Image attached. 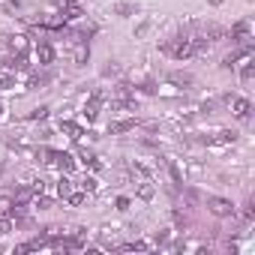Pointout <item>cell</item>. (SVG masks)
<instances>
[{"instance_id":"cell-1","label":"cell","mask_w":255,"mask_h":255,"mask_svg":"<svg viewBox=\"0 0 255 255\" xmlns=\"http://www.w3.org/2000/svg\"><path fill=\"white\" fill-rule=\"evenodd\" d=\"M207 210L216 216V219H228V216H234V204L228 201V198H207Z\"/></svg>"},{"instance_id":"cell-2","label":"cell","mask_w":255,"mask_h":255,"mask_svg":"<svg viewBox=\"0 0 255 255\" xmlns=\"http://www.w3.org/2000/svg\"><path fill=\"white\" fill-rule=\"evenodd\" d=\"M225 102L231 105L234 117H240V120H246V117H249V111H252V102H249L246 96H225Z\"/></svg>"},{"instance_id":"cell-3","label":"cell","mask_w":255,"mask_h":255,"mask_svg":"<svg viewBox=\"0 0 255 255\" xmlns=\"http://www.w3.org/2000/svg\"><path fill=\"white\" fill-rule=\"evenodd\" d=\"M249 36H252V21H249V18H240V21L231 27V39H234V42H246Z\"/></svg>"},{"instance_id":"cell-4","label":"cell","mask_w":255,"mask_h":255,"mask_svg":"<svg viewBox=\"0 0 255 255\" xmlns=\"http://www.w3.org/2000/svg\"><path fill=\"white\" fill-rule=\"evenodd\" d=\"M57 6H60V12H63V15H60L63 21H75V18H81V6L75 3V0H60Z\"/></svg>"},{"instance_id":"cell-5","label":"cell","mask_w":255,"mask_h":255,"mask_svg":"<svg viewBox=\"0 0 255 255\" xmlns=\"http://www.w3.org/2000/svg\"><path fill=\"white\" fill-rule=\"evenodd\" d=\"M36 63L39 66H51L54 63V48L48 42H36Z\"/></svg>"},{"instance_id":"cell-6","label":"cell","mask_w":255,"mask_h":255,"mask_svg":"<svg viewBox=\"0 0 255 255\" xmlns=\"http://www.w3.org/2000/svg\"><path fill=\"white\" fill-rule=\"evenodd\" d=\"M72 60H75V66H84L87 60H90V45L81 39V42H75V51H72Z\"/></svg>"},{"instance_id":"cell-7","label":"cell","mask_w":255,"mask_h":255,"mask_svg":"<svg viewBox=\"0 0 255 255\" xmlns=\"http://www.w3.org/2000/svg\"><path fill=\"white\" fill-rule=\"evenodd\" d=\"M51 162H57V168H60L63 174H72V171H75V159H72L69 153H57V150H54V159H51Z\"/></svg>"},{"instance_id":"cell-8","label":"cell","mask_w":255,"mask_h":255,"mask_svg":"<svg viewBox=\"0 0 255 255\" xmlns=\"http://www.w3.org/2000/svg\"><path fill=\"white\" fill-rule=\"evenodd\" d=\"M132 129H135V120H132V117H129V120H117V123L108 126L111 135H123V132H132Z\"/></svg>"},{"instance_id":"cell-9","label":"cell","mask_w":255,"mask_h":255,"mask_svg":"<svg viewBox=\"0 0 255 255\" xmlns=\"http://www.w3.org/2000/svg\"><path fill=\"white\" fill-rule=\"evenodd\" d=\"M60 132H63V135H69L72 141H78V138L84 135V132H81V126H78V123H72V120H60Z\"/></svg>"},{"instance_id":"cell-10","label":"cell","mask_w":255,"mask_h":255,"mask_svg":"<svg viewBox=\"0 0 255 255\" xmlns=\"http://www.w3.org/2000/svg\"><path fill=\"white\" fill-rule=\"evenodd\" d=\"M12 87H15V69L3 66L0 69V90H12Z\"/></svg>"},{"instance_id":"cell-11","label":"cell","mask_w":255,"mask_h":255,"mask_svg":"<svg viewBox=\"0 0 255 255\" xmlns=\"http://www.w3.org/2000/svg\"><path fill=\"white\" fill-rule=\"evenodd\" d=\"M6 39V45L15 51V54H24L27 51V36H3Z\"/></svg>"},{"instance_id":"cell-12","label":"cell","mask_w":255,"mask_h":255,"mask_svg":"<svg viewBox=\"0 0 255 255\" xmlns=\"http://www.w3.org/2000/svg\"><path fill=\"white\" fill-rule=\"evenodd\" d=\"M15 210V198L12 195H0V216H12Z\"/></svg>"},{"instance_id":"cell-13","label":"cell","mask_w":255,"mask_h":255,"mask_svg":"<svg viewBox=\"0 0 255 255\" xmlns=\"http://www.w3.org/2000/svg\"><path fill=\"white\" fill-rule=\"evenodd\" d=\"M168 81L177 84V87H189V84H192V75H189V72H171Z\"/></svg>"},{"instance_id":"cell-14","label":"cell","mask_w":255,"mask_h":255,"mask_svg":"<svg viewBox=\"0 0 255 255\" xmlns=\"http://www.w3.org/2000/svg\"><path fill=\"white\" fill-rule=\"evenodd\" d=\"M96 189H99V180L90 177V174H84V177H81V192H84V195H93Z\"/></svg>"},{"instance_id":"cell-15","label":"cell","mask_w":255,"mask_h":255,"mask_svg":"<svg viewBox=\"0 0 255 255\" xmlns=\"http://www.w3.org/2000/svg\"><path fill=\"white\" fill-rule=\"evenodd\" d=\"M33 207H39V210H51V207H54V198H48L45 192H36V198H33Z\"/></svg>"},{"instance_id":"cell-16","label":"cell","mask_w":255,"mask_h":255,"mask_svg":"<svg viewBox=\"0 0 255 255\" xmlns=\"http://www.w3.org/2000/svg\"><path fill=\"white\" fill-rule=\"evenodd\" d=\"M78 159H81L84 165H90V168H99V159H96V156H93L90 150H84V147L78 150Z\"/></svg>"},{"instance_id":"cell-17","label":"cell","mask_w":255,"mask_h":255,"mask_svg":"<svg viewBox=\"0 0 255 255\" xmlns=\"http://www.w3.org/2000/svg\"><path fill=\"white\" fill-rule=\"evenodd\" d=\"M63 198H66V204H69V207H78V204H84V192H81V189H78V192L72 189V192H66Z\"/></svg>"},{"instance_id":"cell-18","label":"cell","mask_w":255,"mask_h":255,"mask_svg":"<svg viewBox=\"0 0 255 255\" xmlns=\"http://www.w3.org/2000/svg\"><path fill=\"white\" fill-rule=\"evenodd\" d=\"M114 12H117V15H135V12H138V6H135V3H117V6H114Z\"/></svg>"},{"instance_id":"cell-19","label":"cell","mask_w":255,"mask_h":255,"mask_svg":"<svg viewBox=\"0 0 255 255\" xmlns=\"http://www.w3.org/2000/svg\"><path fill=\"white\" fill-rule=\"evenodd\" d=\"M120 249H126V252H135V249H138V252H141V249H150V243H144V240H132V243H123Z\"/></svg>"},{"instance_id":"cell-20","label":"cell","mask_w":255,"mask_h":255,"mask_svg":"<svg viewBox=\"0 0 255 255\" xmlns=\"http://www.w3.org/2000/svg\"><path fill=\"white\" fill-rule=\"evenodd\" d=\"M138 198H141V201H150V198H153V183H141V186H138Z\"/></svg>"},{"instance_id":"cell-21","label":"cell","mask_w":255,"mask_h":255,"mask_svg":"<svg viewBox=\"0 0 255 255\" xmlns=\"http://www.w3.org/2000/svg\"><path fill=\"white\" fill-rule=\"evenodd\" d=\"M252 75H255V63H243L240 78H243V81H252Z\"/></svg>"},{"instance_id":"cell-22","label":"cell","mask_w":255,"mask_h":255,"mask_svg":"<svg viewBox=\"0 0 255 255\" xmlns=\"http://www.w3.org/2000/svg\"><path fill=\"white\" fill-rule=\"evenodd\" d=\"M57 192H60V195H66V192H72V180H69L66 174H63V177H60V183H57Z\"/></svg>"},{"instance_id":"cell-23","label":"cell","mask_w":255,"mask_h":255,"mask_svg":"<svg viewBox=\"0 0 255 255\" xmlns=\"http://www.w3.org/2000/svg\"><path fill=\"white\" fill-rule=\"evenodd\" d=\"M168 171H171V180H174V183H177V186H183V174H180V168H177V165H174V162H171V165H168Z\"/></svg>"},{"instance_id":"cell-24","label":"cell","mask_w":255,"mask_h":255,"mask_svg":"<svg viewBox=\"0 0 255 255\" xmlns=\"http://www.w3.org/2000/svg\"><path fill=\"white\" fill-rule=\"evenodd\" d=\"M12 231V219L9 216H0V234H9Z\"/></svg>"},{"instance_id":"cell-25","label":"cell","mask_w":255,"mask_h":255,"mask_svg":"<svg viewBox=\"0 0 255 255\" xmlns=\"http://www.w3.org/2000/svg\"><path fill=\"white\" fill-rule=\"evenodd\" d=\"M45 114H48V108H45V105H42V108H33V111H30V120H42Z\"/></svg>"},{"instance_id":"cell-26","label":"cell","mask_w":255,"mask_h":255,"mask_svg":"<svg viewBox=\"0 0 255 255\" xmlns=\"http://www.w3.org/2000/svg\"><path fill=\"white\" fill-rule=\"evenodd\" d=\"M243 216H246V219H252V216H255V204H252V198L243 204Z\"/></svg>"},{"instance_id":"cell-27","label":"cell","mask_w":255,"mask_h":255,"mask_svg":"<svg viewBox=\"0 0 255 255\" xmlns=\"http://www.w3.org/2000/svg\"><path fill=\"white\" fill-rule=\"evenodd\" d=\"M147 30H150V21H141V24H138V27H135V36H144V33H147Z\"/></svg>"},{"instance_id":"cell-28","label":"cell","mask_w":255,"mask_h":255,"mask_svg":"<svg viewBox=\"0 0 255 255\" xmlns=\"http://www.w3.org/2000/svg\"><path fill=\"white\" fill-rule=\"evenodd\" d=\"M138 90H141V93H156V84H150V81H144V84H141Z\"/></svg>"},{"instance_id":"cell-29","label":"cell","mask_w":255,"mask_h":255,"mask_svg":"<svg viewBox=\"0 0 255 255\" xmlns=\"http://www.w3.org/2000/svg\"><path fill=\"white\" fill-rule=\"evenodd\" d=\"M117 210H129V198L120 195V198H117Z\"/></svg>"},{"instance_id":"cell-30","label":"cell","mask_w":255,"mask_h":255,"mask_svg":"<svg viewBox=\"0 0 255 255\" xmlns=\"http://www.w3.org/2000/svg\"><path fill=\"white\" fill-rule=\"evenodd\" d=\"M102 75H117V66H114V63H108V66L102 69Z\"/></svg>"},{"instance_id":"cell-31","label":"cell","mask_w":255,"mask_h":255,"mask_svg":"<svg viewBox=\"0 0 255 255\" xmlns=\"http://www.w3.org/2000/svg\"><path fill=\"white\" fill-rule=\"evenodd\" d=\"M159 243H168V231H162V234H156V246Z\"/></svg>"},{"instance_id":"cell-32","label":"cell","mask_w":255,"mask_h":255,"mask_svg":"<svg viewBox=\"0 0 255 255\" xmlns=\"http://www.w3.org/2000/svg\"><path fill=\"white\" fill-rule=\"evenodd\" d=\"M15 252H18V255H21V252H30V243H18V246H15Z\"/></svg>"},{"instance_id":"cell-33","label":"cell","mask_w":255,"mask_h":255,"mask_svg":"<svg viewBox=\"0 0 255 255\" xmlns=\"http://www.w3.org/2000/svg\"><path fill=\"white\" fill-rule=\"evenodd\" d=\"M210 3H213V6H219V3H222V0H210Z\"/></svg>"},{"instance_id":"cell-34","label":"cell","mask_w":255,"mask_h":255,"mask_svg":"<svg viewBox=\"0 0 255 255\" xmlns=\"http://www.w3.org/2000/svg\"><path fill=\"white\" fill-rule=\"evenodd\" d=\"M0 117H3V105H0Z\"/></svg>"},{"instance_id":"cell-35","label":"cell","mask_w":255,"mask_h":255,"mask_svg":"<svg viewBox=\"0 0 255 255\" xmlns=\"http://www.w3.org/2000/svg\"><path fill=\"white\" fill-rule=\"evenodd\" d=\"M0 171H3V165H0Z\"/></svg>"}]
</instances>
